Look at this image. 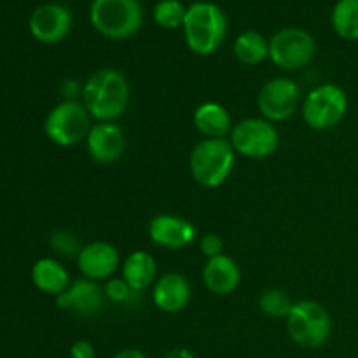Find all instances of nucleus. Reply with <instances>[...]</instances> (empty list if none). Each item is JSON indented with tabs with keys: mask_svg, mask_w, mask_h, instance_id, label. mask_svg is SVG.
<instances>
[{
	"mask_svg": "<svg viewBox=\"0 0 358 358\" xmlns=\"http://www.w3.org/2000/svg\"><path fill=\"white\" fill-rule=\"evenodd\" d=\"M28 28L42 44H58L72 30V14L62 3H44L31 13Z\"/></svg>",
	"mask_w": 358,
	"mask_h": 358,
	"instance_id": "obj_12",
	"label": "nucleus"
},
{
	"mask_svg": "<svg viewBox=\"0 0 358 358\" xmlns=\"http://www.w3.org/2000/svg\"><path fill=\"white\" fill-rule=\"evenodd\" d=\"M292 306V297L282 289H268L259 297V310L271 318H287Z\"/></svg>",
	"mask_w": 358,
	"mask_h": 358,
	"instance_id": "obj_24",
	"label": "nucleus"
},
{
	"mask_svg": "<svg viewBox=\"0 0 358 358\" xmlns=\"http://www.w3.org/2000/svg\"><path fill=\"white\" fill-rule=\"evenodd\" d=\"M84 143L94 163L112 164L124 154L126 135L115 122H94Z\"/></svg>",
	"mask_w": 358,
	"mask_h": 358,
	"instance_id": "obj_13",
	"label": "nucleus"
},
{
	"mask_svg": "<svg viewBox=\"0 0 358 358\" xmlns=\"http://www.w3.org/2000/svg\"><path fill=\"white\" fill-rule=\"evenodd\" d=\"M149 238L157 247L180 250L194 241L196 227L184 217L163 213L156 215L149 222Z\"/></svg>",
	"mask_w": 358,
	"mask_h": 358,
	"instance_id": "obj_15",
	"label": "nucleus"
},
{
	"mask_svg": "<svg viewBox=\"0 0 358 358\" xmlns=\"http://www.w3.org/2000/svg\"><path fill=\"white\" fill-rule=\"evenodd\" d=\"M236 152L227 138H203L192 147L189 170L196 184L217 189L226 184L234 170Z\"/></svg>",
	"mask_w": 358,
	"mask_h": 358,
	"instance_id": "obj_3",
	"label": "nucleus"
},
{
	"mask_svg": "<svg viewBox=\"0 0 358 358\" xmlns=\"http://www.w3.org/2000/svg\"><path fill=\"white\" fill-rule=\"evenodd\" d=\"M199 250H201V254L205 255L206 259H213L217 257V255L224 254L222 238L215 233L205 234V236L201 238V241H199Z\"/></svg>",
	"mask_w": 358,
	"mask_h": 358,
	"instance_id": "obj_27",
	"label": "nucleus"
},
{
	"mask_svg": "<svg viewBox=\"0 0 358 358\" xmlns=\"http://www.w3.org/2000/svg\"><path fill=\"white\" fill-rule=\"evenodd\" d=\"M80 96L94 122H115L128 108L131 90L124 73L115 69H100L87 77Z\"/></svg>",
	"mask_w": 358,
	"mask_h": 358,
	"instance_id": "obj_1",
	"label": "nucleus"
},
{
	"mask_svg": "<svg viewBox=\"0 0 358 358\" xmlns=\"http://www.w3.org/2000/svg\"><path fill=\"white\" fill-rule=\"evenodd\" d=\"M191 297V283L180 273H164L157 276L156 283L152 285L154 306L163 313H180L189 306Z\"/></svg>",
	"mask_w": 358,
	"mask_h": 358,
	"instance_id": "obj_16",
	"label": "nucleus"
},
{
	"mask_svg": "<svg viewBox=\"0 0 358 358\" xmlns=\"http://www.w3.org/2000/svg\"><path fill=\"white\" fill-rule=\"evenodd\" d=\"M227 140L236 156L248 159H266L280 147L278 128L264 117H247L238 121Z\"/></svg>",
	"mask_w": 358,
	"mask_h": 358,
	"instance_id": "obj_8",
	"label": "nucleus"
},
{
	"mask_svg": "<svg viewBox=\"0 0 358 358\" xmlns=\"http://www.w3.org/2000/svg\"><path fill=\"white\" fill-rule=\"evenodd\" d=\"M112 358H147V355L138 348H124L115 353Z\"/></svg>",
	"mask_w": 358,
	"mask_h": 358,
	"instance_id": "obj_29",
	"label": "nucleus"
},
{
	"mask_svg": "<svg viewBox=\"0 0 358 358\" xmlns=\"http://www.w3.org/2000/svg\"><path fill=\"white\" fill-rule=\"evenodd\" d=\"M105 301L107 297H105L103 287L87 278L76 280L70 283L65 292L56 296V304L59 310L73 311L83 317H91L103 310Z\"/></svg>",
	"mask_w": 358,
	"mask_h": 358,
	"instance_id": "obj_14",
	"label": "nucleus"
},
{
	"mask_svg": "<svg viewBox=\"0 0 358 358\" xmlns=\"http://www.w3.org/2000/svg\"><path fill=\"white\" fill-rule=\"evenodd\" d=\"M96 357V350H94L93 343L86 341V339H79L70 346V358H94Z\"/></svg>",
	"mask_w": 358,
	"mask_h": 358,
	"instance_id": "obj_28",
	"label": "nucleus"
},
{
	"mask_svg": "<svg viewBox=\"0 0 358 358\" xmlns=\"http://www.w3.org/2000/svg\"><path fill=\"white\" fill-rule=\"evenodd\" d=\"M51 245L59 254L76 255V257L79 255L80 248H83L79 245V241H77V238L72 233H69V231H58V233L52 234Z\"/></svg>",
	"mask_w": 358,
	"mask_h": 358,
	"instance_id": "obj_26",
	"label": "nucleus"
},
{
	"mask_svg": "<svg viewBox=\"0 0 358 358\" xmlns=\"http://www.w3.org/2000/svg\"><path fill=\"white\" fill-rule=\"evenodd\" d=\"M203 283L215 296H231L241 282V269L231 255L220 254L206 259L201 273Z\"/></svg>",
	"mask_w": 358,
	"mask_h": 358,
	"instance_id": "obj_17",
	"label": "nucleus"
},
{
	"mask_svg": "<svg viewBox=\"0 0 358 358\" xmlns=\"http://www.w3.org/2000/svg\"><path fill=\"white\" fill-rule=\"evenodd\" d=\"M348 94L341 86L325 83L313 87L304 98L301 110L303 119L315 131H329L341 124L348 112Z\"/></svg>",
	"mask_w": 358,
	"mask_h": 358,
	"instance_id": "obj_7",
	"label": "nucleus"
},
{
	"mask_svg": "<svg viewBox=\"0 0 358 358\" xmlns=\"http://www.w3.org/2000/svg\"><path fill=\"white\" fill-rule=\"evenodd\" d=\"M90 21L105 38L124 41L142 28L143 9L138 0H93Z\"/></svg>",
	"mask_w": 358,
	"mask_h": 358,
	"instance_id": "obj_4",
	"label": "nucleus"
},
{
	"mask_svg": "<svg viewBox=\"0 0 358 358\" xmlns=\"http://www.w3.org/2000/svg\"><path fill=\"white\" fill-rule=\"evenodd\" d=\"M121 276L135 294L150 289L157 280V264L152 254L135 250L126 255L121 264Z\"/></svg>",
	"mask_w": 358,
	"mask_h": 358,
	"instance_id": "obj_19",
	"label": "nucleus"
},
{
	"mask_svg": "<svg viewBox=\"0 0 358 358\" xmlns=\"http://www.w3.org/2000/svg\"><path fill=\"white\" fill-rule=\"evenodd\" d=\"M301 105V87L289 77H273L257 94V108L261 117L269 122H282L292 117Z\"/></svg>",
	"mask_w": 358,
	"mask_h": 358,
	"instance_id": "obj_10",
	"label": "nucleus"
},
{
	"mask_svg": "<svg viewBox=\"0 0 358 358\" xmlns=\"http://www.w3.org/2000/svg\"><path fill=\"white\" fill-rule=\"evenodd\" d=\"M76 259L83 278L98 283L112 278L122 264L119 250L108 241H91L84 245Z\"/></svg>",
	"mask_w": 358,
	"mask_h": 358,
	"instance_id": "obj_11",
	"label": "nucleus"
},
{
	"mask_svg": "<svg viewBox=\"0 0 358 358\" xmlns=\"http://www.w3.org/2000/svg\"><path fill=\"white\" fill-rule=\"evenodd\" d=\"M234 56L243 65H259L269 58V41L255 30H247L240 34L233 45Z\"/></svg>",
	"mask_w": 358,
	"mask_h": 358,
	"instance_id": "obj_21",
	"label": "nucleus"
},
{
	"mask_svg": "<svg viewBox=\"0 0 358 358\" xmlns=\"http://www.w3.org/2000/svg\"><path fill=\"white\" fill-rule=\"evenodd\" d=\"M287 332L297 346L306 350L322 348L331 339L332 318L324 304L313 299L294 303L285 318Z\"/></svg>",
	"mask_w": 358,
	"mask_h": 358,
	"instance_id": "obj_5",
	"label": "nucleus"
},
{
	"mask_svg": "<svg viewBox=\"0 0 358 358\" xmlns=\"http://www.w3.org/2000/svg\"><path fill=\"white\" fill-rule=\"evenodd\" d=\"M192 122L205 138H229L234 126L229 110L217 101L199 103L192 114Z\"/></svg>",
	"mask_w": 358,
	"mask_h": 358,
	"instance_id": "obj_18",
	"label": "nucleus"
},
{
	"mask_svg": "<svg viewBox=\"0 0 358 358\" xmlns=\"http://www.w3.org/2000/svg\"><path fill=\"white\" fill-rule=\"evenodd\" d=\"M185 14H187V7L180 0H159L152 10L156 24L164 30H177L184 27Z\"/></svg>",
	"mask_w": 358,
	"mask_h": 358,
	"instance_id": "obj_23",
	"label": "nucleus"
},
{
	"mask_svg": "<svg viewBox=\"0 0 358 358\" xmlns=\"http://www.w3.org/2000/svg\"><path fill=\"white\" fill-rule=\"evenodd\" d=\"M103 292H105V297H107L108 301H112V303H117V304L126 303V301H129V297L135 294L131 289H129L128 283L122 280V276H119V278H115V276L108 278L103 285Z\"/></svg>",
	"mask_w": 358,
	"mask_h": 358,
	"instance_id": "obj_25",
	"label": "nucleus"
},
{
	"mask_svg": "<svg viewBox=\"0 0 358 358\" xmlns=\"http://www.w3.org/2000/svg\"><path fill=\"white\" fill-rule=\"evenodd\" d=\"M182 28L187 48L198 56H210L226 38L227 20L217 3L194 2L187 7Z\"/></svg>",
	"mask_w": 358,
	"mask_h": 358,
	"instance_id": "obj_2",
	"label": "nucleus"
},
{
	"mask_svg": "<svg viewBox=\"0 0 358 358\" xmlns=\"http://www.w3.org/2000/svg\"><path fill=\"white\" fill-rule=\"evenodd\" d=\"M315 55L317 41L303 28H282L269 38V59L287 72L304 69L313 62Z\"/></svg>",
	"mask_w": 358,
	"mask_h": 358,
	"instance_id": "obj_9",
	"label": "nucleus"
},
{
	"mask_svg": "<svg viewBox=\"0 0 358 358\" xmlns=\"http://www.w3.org/2000/svg\"><path fill=\"white\" fill-rule=\"evenodd\" d=\"M331 23L343 41H358V0H338L332 9Z\"/></svg>",
	"mask_w": 358,
	"mask_h": 358,
	"instance_id": "obj_22",
	"label": "nucleus"
},
{
	"mask_svg": "<svg viewBox=\"0 0 358 358\" xmlns=\"http://www.w3.org/2000/svg\"><path fill=\"white\" fill-rule=\"evenodd\" d=\"M31 282L35 289L48 296H59L70 287V275L65 266L52 257H42L31 268Z\"/></svg>",
	"mask_w": 358,
	"mask_h": 358,
	"instance_id": "obj_20",
	"label": "nucleus"
},
{
	"mask_svg": "<svg viewBox=\"0 0 358 358\" xmlns=\"http://www.w3.org/2000/svg\"><path fill=\"white\" fill-rule=\"evenodd\" d=\"M93 117L79 100H65L49 110L44 121L45 136L58 147H73L86 142Z\"/></svg>",
	"mask_w": 358,
	"mask_h": 358,
	"instance_id": "obj_6",
	"label": "nucleus"
}]
</instances>
